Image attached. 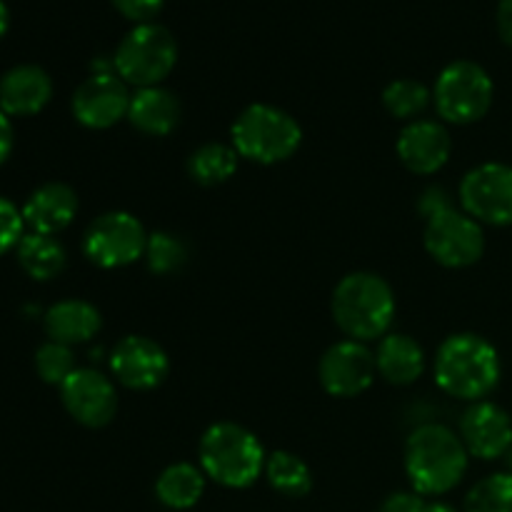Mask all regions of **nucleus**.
<instances>
[{"label": "nucleus", "instance_id": "obj_1", "mask_svg": "<svg viewBox=\"0 0 512 512\" xmlns=\"http://www.w3.org/2000/svg\"><path fill=\"white\" fill-rule=\"evenodd\" d=\"M468 450L455 430L443 423H423L405 443V473L418 495H445L468 473Z\"/></svg>", "mask_w": 512, "mask_h": 512}, {"label": "nucleus", "instance_id": "obj_2", "mask_svg": "<svg viewBox=\"0 0 512 512\" xmlns=\"http://www.w3.org/2000/svg\"><path fill=\"white\" fill-rule=\"evenodd\" d=\"M500 355L493 343L475 333H455L435 353V383L450 398L478 403L500 383Z\"/></svg>", "mask_w": 512, "mask_h": 512}, {"label": "nucleus", "instance_id": "obj_3", "mask_svg": "<svg viewBox=\"0 0 512 512\" xmlns=\"http://www.w3.org/2000/svg\"><path fill=\"white\" fill-rule=\"evenodd\" d=\"M330 310L348 340L370 343L388 335L395 318V293L385 278L358 270L335 285Z\"/></svg>", "mask_w": 512, "mask_h": 512}, {"label": "nucleus", "instance_id": "obj_4", "mask_svg": "<svg viewBox=\"0 0 512 512\" xmlns=\"http://www.w3.org/2000/svg\"><path fill=\"white\" fill-rule=\"evenodd\" d=\"M265 460L268 455L258 435L228 420L210 425L198 445L200 470L223 488H250L265 473Z\"/></svg>", "mask_w": 512, "mask_h": 512}, {"label": "nucleus", "instance_id": "obj_5", "mask_svg": "<svg viewBox=\"0 0 512 512\" xmlns=\"http://www.w3.org/2000/svg\"><path fill=\"white\" fill-rule=\"evenodd\" d=\"M303 143V128L283 108L253 103L240 110L230 128V145L240 158L258 165H275L293 158Z\"/></svg>", "mask_w": 512, "mask_h": 512}, {"label": "nucleus", "instance_id": "obj_6", "mask_svg": "<svg viewBox=\"0 0 512 512\" xmlns=\"http://www.w3.org/2000/svg\"><path fill=\"white\" fill-rule=\"evenodd\" d=\"M115 73L135 88L160 85L178 63V40L165 25L140 23L125 33L113 55Z\"/></svg>", "mask_w": 512, "mask_h": 512}, {"label": "nucleus", "instance_id": "obj_7", "mask_svg": "<svg viewBox=\"0 0 512 512\" xmlns=\"http://www.w3.org/2000/svg\"><path fill=\"white\" fill-rule=\"evenodd\" d=\"M495 85L488 70L473 60H453L440 70L433 88V103L440 118L453 125L478 123L488 115Z\"/></svg>", "mask_w": 512, "mask_h": 512}, {"label": "nucleus", "instance_id": "obj_8", "mask_svg": "<svg viewBox=\"0 0 512 512\" xmlns=\"http://www.w3.org/2000/svg\"><path fill=\"white\" fill-rule=\"evenodd\" d=\"M148 233L135 215L125 210H110L95 218L83 233V253L103 270L128 268L145 258Z\"/></svg>", "mask_w": 512, "mask_h": 512}, {"label": "nucleus", "instance_id": "obj_9", "mask_svg": "<svg viewBox=\"0 0 512 512\" xmlns=\"http://www.w3.org/2000/svg\"><path fill=\"white\" fill-rule=\"evenodd\" d=\"M425 250L443 268H470L485 253L483 225L465 210L450 208L425 220Z\"/></svg>", "mask_w": 512, "mask_h": 512}, {"label": "nucleus", "instance_id": "obj_10", "mask_svg": "<svg viewBox=\"0 0 512 512\" xmlns=\"http://www.w3.org/2000/svg\"><path fill=\"white\" fill-rule=\"evenodd\" d=\"M460 205L480 225H512V165L483 163L465 173Z\"/></svg>", "mask_w": 512, "mask_h": 512}, {"label": "nucleus", "instance_id": "obj_11", "mask_svg": "<svg viewBox=\"0 0 512 512\" xmlns=\"http://www.w3.org/2000/svg\"><path fill=\"white\" fill-rule=\"evenodd\" d=\"M378 375L375 353L358 340H338L323 353L318 365L320 385L333 398H358Z\"/></svg>", "mask_w": 512, "mask_h": 512}, {"label": "nucleus", "instance_id": "obj_12", "mask_svg": "<svg viewBox=\"0 0 512 512\" xmlns=\"http://www.w3.org/2000/svg\"><path fill=\"white\" fill-rule=\"evenodd\" d=\"M130 98L128 83L118 73H90L75 88L70 108L73 118L90 130H108L128 118Z\"/></svg>", "mask_w": 512, "mask_h": 512}, {"label": "nucleus", "instance_id": "obj_13", "mask_svg": "<svg viewBox=\"0 0 512 512\" xmlns=\"http://www.w3.org/2000/svg\"><path fill=\"white\" fill-rule=\"evenodd\" d=\"M108 365L113 378L123 388L140 390V393L160 388L170 375L168 353L163 345L145 335H125L110 353Z\"/></svg>", "mask_w": 512, "mask_h": 512}, {"label": "nucleus", "instance_id": "obj_14", "mask_svg": "<svg viewBox=\"0 0 512 512\" xmlns=\"http://www.w3.org/2000/svg\"><path fill=\"white\" fill-rule=\"evenodd\" d=\"M60 400L75 423L85 428H105L118 413L115 383L95 368H78L63 385Z\"/></svg>", "mask_w": 512, "mask_h": 512}, {"label": "nucleus", "instance_id": "obj_15", "mask_svg": "<svg viewBox=\"0 0 512 512\" xmlns=\"http://www.w3.org/2000/svg\"><path fill=\"white\" fill-rule=\"evenodd\" d=\"M458 435L473 458H505L512 448V418L500 405L478 400V403H470L460 418Z\"/></svg>", "mask_w": 512, "mask_h": 512}, {"label": "nucleus", "instance_id": "obj_16", "mask_svg": "<svg viewBox=\"0 0 512 512\" xmlns=\"http://www.w3.org/2000/svg\"><path fill=\"white\" fill-rule=\"evenodd\" d=\"M398 158L410 173L433 175L445 168L453 153V140L438 120H413L398 135Z\"/></svg>", "mask_w": 512, "mask_h": 512}, {"label": "nucleus", "instance_id": "obj_17", "mask_svg": "<svg viewBox=\"0 0 512 512\" xmlns=\"http://www.w3.org/2000/svg\"><path fill=\"white\" fill-rule=\"evenodd\" d=\"M53 98V80L40 65H15L0 78V110L5 115H35Z\"/></svg>", "mask_w": 512, "mask_h": 512}, {"label": "nucleus", "instance_id": "obj_18", "mask_svg": "<svg viewBox=\"0 0 512 512\" xmlns=\"http://www.w3.org/2000/svg\"><path fill=\"white\" fill-rule=\"evenodd\" d=\"M78 215V195L65 183H45L33 190L23 205V220L30 233L58 235Z\"/></svg>", "mask_w": 512, "mask_h": 512}, {"label": "nucleus", "instance_id": "obj_19", "mask_svg": "<svg viewBox=\"0 0 512 512\" xmlns=\"http://www.w3.org/2000/svg\"><path fill=\"white\" fill-rule=\"evenodd\" d=\"M43 325L50 340L73 348V345L93 340L100 333V328H103V318H100V310L93 303L70 298L50 305L43 318Z\"/></svg>", "mask_w": 512, "mask_h": 512}, {"label": "nucleus", "instance_id": "obj_20", "mask_svg": "<svg viewBox=\"0 0 512 512\" xmlns=\"http://www.w3.org/2000/svg\"><path fill=\"white\" fill-rule=\"evenodd\" d=\"M128 120L135 130L153 138L170 135L180 123V100L163 85L138 88L130 98Z\"/></svg>", "mask_w": 512, "mask_h": 512}, {"label": "nucleus", "instance_id": "obj_21", "mask_svg": "<svg viewBox=\"0 0 512 512\" xmlns=\"http://www.w3.org/2000/svg\"><path fill=\"white\" fill-rule=\"evenodd\" d=\"M378 375L390 385H413L425 373V353L415 338L405 333H388L380 338L375 353Z\"/></svg>", "mask_w": 512, "mask_h": 512}, {"label": "nucleus", "instance_id": "obj_22", "mask_svg": "<svg viewBox=\"0 0 512 512\" xmlns=\"http://www.w3.org/2000/svg\"><path fill=\"white\" fill-rule=\"evenodd\" d=\"M18 263L33 280H53L68 265V253L65 245L55 235L43 233H25L23 240L15 248Z\"/></svg>", "mask_w": 512, "mask_h": 512}, {"label": "nucleus", "instance_id": "obj_23", "mask_svg": "<svg viewBox=\"0 0 512 512\" xmlns=\"http://www.w3.org/2000/svg\"><path fill=\"white\" fill-rule=\"evenodd\" d=\"M205 473L200 465L193 463H173L158 475L155 495L160 503L170 510H188L203 498L205 493Z\"/></svg>", "mask_w": 512, "mask_h": 512}, {"label": "nucleus", "instance_id": "obj_24", "mask_svg": "<svg viewBox=\"0 0 512 512\" xmlns=\"http://www.w3.org/2000/svg\"><path fill=\"white\" fill-rule=\"evenodd\" d=\"M238 150L225 143H205L193 150L188 158V175L198 185L213 188V185L228 183L238 170Z\"/></svg>", "mask_w": 512, "mask_h": 512}, {"label": "nucleus", "instance_id": "obj_25", "mask_svg": "<svg viewBox=\"0 0 512 512\" xmlns=\"http://www.w3.org/2000/svg\"><path fill=\"white\" fill-rule=\"evenodd\" d=\"M265 478L275 493L285 498H305L313 490V473L308 463L290 450H275L265 460Z\"/></svg>", "mask_w": 512, "mask_h": 512}, {"label": "nucleus", "instance_id": "obj_26", "mask_svg": "<svg viewBox=\"0 0 512 512\" xmlns=\"http://www.w3.org/2000/svg\"><path fill=\"white\" fill-rule=\"evenodd\" d=\"M433 100V93L425 88L420 80L413 78H398L393 83H388V88L383 90V105L395 120H418V115Z\"/></svg>", "mask_w": 512, "mask_h": 512}, {"label": "nucleus", "instance_id": "obj_27", "mask_svg": "<svg viewBox=\"0 0 512 512\" xmlns=\"http://www.w3.org/2000/svg\"><path fill=\"white\" fill-rule=\"evenodd\" d=\"M465 512H512V473H495L470 488Z\"/></svg>", "mask_w": 512, "mask_h": 512}, {"label": "nucleus", "instance_id": "obj_28", "mask_svg": "<svg viewBox=\"0 0 512 512\" xmlns=\"http://www.w3.org/2000/svg\"><path fill=\"white\" fill-rule=\"evenodd\" d=\"M145 263L155 275H173L183 270L188 263V245L173 233H153L148 235V248H145Z\"/></svg>", "mask_w": 512, "mask_h": 512}, {"label": "nucleus", "instance_id": "obj_29", "mask_svg": "<svg viewBox=\"0 0 512 512\" xmlns=\"http://www.w3.org/2000/svg\"><path fill=\"white\" fill-rule=\"evenodd\" d=\"M35 370H38L40 380H45L48 385H63L70 375L78 370L75 365V355L70 345L55 343V340H48L38 348L35 353Z\"/></svg>", "mask_w": 512, "mask_h": 512}, {"label": "nucleus", "instance_id": "obj_30", "mask_svg": "<svg viewBox=\"0 0 512 512\" xmlns=\"http://www.w3.org/2000/svg\"><path fill=\"white\" fill-rule=\"evenodd\" d=\"M23 210L15 208L8 198H0V255L8 253L10 248H18L23 240Z\"/></svg>", "mask_w": 512, "mask_h": 512}, {"label": "nucleus", "instance_id": "obj_31", "mask_svg": "<svg viewBox=\"0 0 512 512\" xmlns=\"http://www.w3.org/2000/svg\"><path fill=\"white\" fill-rule=\"evenodd\" d=\"M120 15L133 20L135 25L140 23H153L155 15L160 13L165 0H110Z\"/></svg>", "mask_w": 512, "mask_h": 512}, {"label": "nucleus", "instance_id": "obj_32", "mask_svg": "<svg viewBox=\"0 0 512 512\" xmlns=\"http://www.w3.org/2000/svg\"><path fill=\"white\" fill-rule=\"evenodd\" d=\"M418 208H420V213L425 215V220H428V218H433V215L455 208V205L450 203V195L445 188H428L423 193V198H420Z\"/></svg>", "mask_w": 512, "mask_h": 512}, {"label": "nucleus", "instance_id": "obj_33", "mask_svg": "<svg viewBox=\"0 0 512 512\" xmlns=\"http://www.w3.org/2000/svg\"><path fill=\"white\" fill-rule=\"evenodd\" d=\"M423 495L413 493H393L390 498H385V503L380 505L378 512H423L425 510Z\"/></svg>", "mask_w": 512, "mask_h": 512}, {"label": "nucleus", "instance_id": "obj_34", "mask_svg": "<svg viewBox=\"0 0 512 512\" xmlns=\"http://www.w3.org/2000/svg\"><path fill=\"white\" fill-rule=\"evenodd\" d=\"M498 33L505 45L512 48V0H500L498 3Z\"/></svg>", "mask_w": 512, "mask_h": 512}, {"label": "nucleus", "instance_id": "obj_35", "mask_svg": "<svg viewBox=\"0 0 512 512\" xmlns=\"http://www.w3.org/2000/svg\"><path fill=\"white\" fill-rule=\"evenodd\" d=\"M10 150H13V125H10L8 115L0 110V165L8 160Z\"/></svg>", "mask_w": 512, "mask_h": 512}, {"label": "nucleus", "instance_id": "obj_36", "mask_svg": "<svg viewBox=\"0 0 512 512\" xmlns=\"http://www.w3.org/2000/svg\"><path fill=\"white\" fill-rule=\"evenodd\" d=\"M8 23H10L8 8H5V3H3V0H0V38H3L5 30H8Z\"/></svg>", "mask_w": 512, "mask_h": 512}, {"label": "nucleus", "instance_id": "obj_37", "mask_svg": "<svg viewBox=\"0 0 512 512\" xmlns=\"http://www.w3.org/2000/svg\"><path fill=\"white\" fill-rule=\"evenodd\" d=\"M423 512H458V510L450 508V505H445V503H430V505H425Z\"/></svg>", "mask_w": 512, "mask_h": 512}, {"label": "nucleus", "instance_id": "obj_38", "mask_svg": "<svg viewBox=\"0 0 512 512\" xmlns=\"http://www.w3.org/2000/svg\"><path fill=\"white\" fill-rule=\"evenodd\" d=\"M505 460H508V473H512V448L508 450V455H505Z\"/></svg>", "mask_w": 512, "mask_h": 512}]
</instances>
